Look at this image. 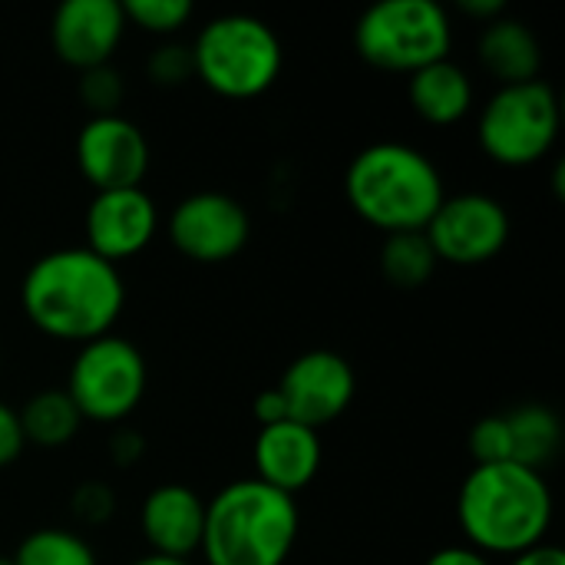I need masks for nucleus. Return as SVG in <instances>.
I'll list each match as a JSON object with an SVG mask.
<instances>
[{
    "label": "nucleus",
    "mask_w": 565,
    "mask_h": 565,
    "mask_svg": "<svg viewBox=\"0 0 565 565\" xmlns=\"http://www.w3.org/2000/svg\"><path fill=\"white\" fill-rule=\"evenodd\" d=\"M563 175H565L563 162H556V172H553V189H556V195H559V199H563Z\"/></svg>",
    "instance_id": "f704fd0d"
},
{
    "label": "nucleus",
    "mask_w": 565,
    "mask_h": 565,
    "mask_svg": "<svg viewBox=\"0 0 565 565\" xmlns=\"http://www.w3.org/2000/svg\"><path fill=\"white\" fill-rule=\"evenodd\" d=\"M76 93H79V103L89 109V116H109V113H119V103L126 96V79L109 63L93 66L79 73Z\"/></svg>",
    "instance_id": "b1692460"
},
{
    "label": "nucleus",
    "mask_w": 565,
    "mask_h": 565,
    "mask_svg": "<svg viewBox=\"0 0 565 565\" xmlns=\"http://www.w3.org/2000/svg\"><path fill=\"white\" fill-rule=\"evenodd\" d=\"M252 460L255 480L295 497L298 490L311 487L321 470V437L295 420L268 424L255 437Z\"/></svg>",
    "instance_id": "dca6fc26"
},
{
    "label": "nucleus",
    "mask_w": 565,
    "mask_h": 565,
    "mask_svg": "<svg viewBox=\"0 0 565 565\" xmlns=\"http://www.w3.org/2000/svg\"><path fill=\"white\" fill-rule=\"evenodd\" d=\"M149 159L146 132L122 113L89 116L76 132V166L96 192L142 185Z\"/></svg>",
    "instance_id": "9b49d317"
},
{
    "label": "nucleus",
    "mask_w": 565,
    "mask_h": 565,
    "mask_svg": "<svg viewBox=\"0 0 565 565\" xmlns=\"http://www.w3.org/2000/svg\"><path fill=\"white\" fill-rule=\"evenodd\" d=\"M26 440H23V427H20V414L0 401V470L17 463L23 454Z\"/></svg>",
    "instance_id": "cd10ccee"
},
{
    "label": "nucleus",
    "mask_w": 565,
    "mask_h": 565,
    "mask_svg": "<svg viewBox=\"0 0 565 565\" xmlns=\"http://www.w3.org/2000/svg\"><path fill=\"white\" fill-rule=\"evenodd\" d=\"M354 391H358L354 367L348 364V358L328 348L298 354L278 381V394L288 407V420L305 424L311 430L334 424L351 407Z\"/></svg>",
    "instance_id": "f8f14e48"
},
{
    "label": "nucleus",
    "mask_w": 565,
    "mask_h": 565,
    "mask_svg": "<svg viewBox=\"0 0 565 565\" xmlns=\"http://www.w3.org/2000/svg\"><path fill=\"white\" fill-rule=\"evenodd\" d=\"M26 321L46 338L86 344L113 334L126 308V281L119 265H109L86 245L40 255L20 285Z\"/></svg>",
    "instance_id": "f257e3e1"
},
{
    "label": "nucleus",
    "mask_w": 565,
    "mask_h": 565,
    "mask_svg": "<svg viewBox=\"0 0 565 565\" xmlns=\"http://www.w3.org/2000/svg\"><path fill=\"white\" fill-rule=\"evenodd\" d=\"M20 414V427H23V440L26 444H36L43 450H56V447H66L79 427H83V417L76 411V404L70 401V394L63 387H46V391H36Z\"/></svg>",
    "instance_id": "aec40b11"
},
{
    "label": "nucleus",
    "mask_w": 565,
    "mask_h": 565,
    "mask_svg": "<svg viewBox=\"0 0 565 565\" xmlns=\"http://www.w3.org/2000/svg\"><path fill=\"white\" fill-rule=\"evenodd\" d=\"M507 417L510 444H513V463H523L530 470H540L559 454L563 447V420L546 404H520Z\"/></svg>",
    "instance_id": "6ab92c4d"
},
{
    "label": "nucleus",
    "mask_w": 565,
    "mask_h": 565,
    "mask_svg": "<svg viewBox=\"0 0 565 565\" xmlns=\"http://www.w3.org/2000/svg\"><path fill=\"white\" fill-rule=\"evenodd\" d=\"M457 520L473 550L513 559L546 543L553 490L540 470L523 463H480L460 483Z\"/></svg>",
    "instance_id": "f03ea898"
},
{
    "label": "nucleus",
    "mask_w": 565,
    "mask_h": 565,
    "mask_svg": "<svg viewBox=\"0 0 565 565\" xmlns=\"http://www.w3.org/2000/svg\"><path fill=\"white\" fill-rule=\"evenodd\" d=\"M344 195L351 209L384 235L424 232L447 199L437 162L407 142H374L361 149L344 172Z\"/></svg>",
    "instance_id": "20e7f679"
},
{
    "label": "nucleus",
    "mask_w": 565,
    "mask_h": 565,
    "mask_svg": "<svg viewBox=\"0 0 565 565\" xmlns=\"http://www.w3.org/2000/svg\"><path fill=\"white\" fill-rule=\"evenodd\" d=\"M285 63L275 26L248 13L212 17L192 43L195 76L225 99H255L275 86Z\"/></svg>",
    "instance_id": "39448f33"
},
{
    "label": "nucleus",
    "mask_w": 565,
    "mask_h": 565,
    "mask_svg": "<svg viewBox=\"0 0 565 565\" xmlns=\"http://www.w3.org/2000/svg\"><path fill=\"white\" fill-rule=\"evenodd\" d=\"M470 454H473V467L513 460L510 427H507L503 414H490V417H480L473 424V430H470Z\"/></svg>",
    "instance_id": "393cba45"
},
{
    "label": "nucleus",
    "mask_w": 565,
    "mask_h": 565,
    "mask_svg": "<svg viewBox=\"0 0 565 565\" xmlns=\"http://www.w3.org/2000/svg\"><path fill=\"white\" fill-rule=\"evenodd\" d=\"M407 99L424 122L454 126L473 109L477 89L470 73L447 56L407 76Z\"/></svg>",
    "instance_id": "a211bd4d"
},
{
    "label": "nucleus",
    "mask_w": 565,
    "mask_h": 565,
    "mask_svg": "<svg viewBox=\"0 0 565 565\" xmlns=\"http://www.w3.org/2000/svg\"><path fill=\"white\" fill-rule=\"evenodd\" d=\"M146 384L149 367L142 351L129 338L103 334L79 344L63 391L76 404L83 420L122 424L142 404Z\"/></svg>",
    "instance_id": "6e6552de"
},
{
    "label": "nucleus",
    "mask_w": 565,
    "mask_h": 565,
    "mask_svg": "<svg viewBox=\"0 0 565 565\" xmlns=\"http://www.w3.org/2000/svg\"><path fill=\"white\" fill-rule=\"evenodd\" d=\"M437 265L440 262L424 232H397V235H387L381 245V271L401 291L424 288L434 278Z\"/></svg>",
    "instance_id": "412c9836"
},
{
    "label": "nucleus",
    "mask_w": 565,
    "mask_h": 565,
    "mask_svg": "<svg viewBox=\"0 0 565 565\" xmlns=\"http://www.w3.org/2000/svg\"><path fill=\"white\" fill-rule=\"evenodd\" d=\"M146 457V437L136 427H116V434L109 437V460L122 470L136 467Z\"/></svg>",
    "instance_id": "c85d7f7f"
},
{
    "label": "nucleus",
    "mask_w": 565,
    "mask_h": 565,
    "mask_svg": "<svg viewBox=\"0 0 565 565\" xmlns=\"http://www.w3.org/2000/svg\"><path fill=\"white\" fill-rule=\"evenodd\" d=\"M248 209L228 192H192L169 215L172 245L199 265H222L235 258L248 245Z\"/></svg>",
    "instance_id": "9d476101"
},
{
    "label": "nucleus",
    "mask_w": 565,
    "mask_h": 565,
    "mask_svg": "<svg viewBox=\"0 0 565 565\" xmlns=\"http://www.w3.org/2000/svg\"><path fill=\"white\" fill-rule=\"evenodd\" d=\"M83 228L86 248L106 258L109 265H119L149 248L159 232V209L142 185L93 192Z\"/></svg>",
    "instance_id": "ddd939ff"
},
{
    "label": "nucleus",
    "mask_w": 565,
    "mask_h": 565,
    "mask_svg": "<svg viewBox=\"0 0 565 565\" xmlns=\"http://www.w3.org/2000/svg\"><path fill=\"white\" fill-rule=\"evenodd\" d=\"M70 510L83 526H106L116 513V493L103 480H86L73 490Z\"/></svg>",
    "instance_id": "bb28decb"
},
{
    "label": "nucleus",
    "mask_w": 565,
    "mask_h": 565,
    "mask_svg": "<svg viewBox=\"0 0 565 565\" xmlns=\"http://www.w3.org/2000/svg\"><path fill=\"white\" fill-rule=\"evenodd\" d=\"M13 565H99L89 540L73 530L43 526L20 540L17 553L10 556Z\"/></svg>",
    "instance_id": "4be33fe9"
},
{
    "label": "nucleus",
    "mask_w": 565,
    "mask_h": 565,
    "mask_svg": "<svg viewBox=\"0 0 565 565\" xmlns=\"http://www.w3.org/2000/svg\"><path fill=\"white\" fill-rule=\"evenodd\" d=\"M559 96L550 83L500 86L480 109L477 139L483 152L507 166L523 169L540 162L559 136Z\"/></svg>",
    "instance_id": "0eeeda50"
},
{
    "label": "nucleus",
    "mask_w": 565,
    "mask_h": 565,
    "mask_svg": "<svg viewBox=\"0 0 565 565\" xmlns=\"http://www.w3.org/2000/svg\"><path fill=\"white\" fill-rule=\"evenodd\" d=\"M129 565H192L189 559H169V556H156V553H149V556H139L136 563Z\"/></svg>",
    "instance_id": "72a5a7b5"
},
{
    "label": "nucleus",
    "mask_w": 565,
    "mask_h": 565,
    "mask_svg": "<svg viewBox=\"0 0 565 565\" xmlns=\"http://www.w3.org/2000/svg\"><path fill=\"white\" fill-rule=\"evenodd\" d=\"M126 26L122 3L116 0H66L53 10L50 43L66 66L83 73L113 60Z\"/></svg>",
    "instance_id": "4468645a"
},
{
    "label": "nucleus",
    "mask_w": 565,
    "mask_h": 565,
    "mask_svg": "<svg viewBox=\"0 0 565 565\" xmlns=\"http://www.w3.org/2000/svg\"><path fill=\"white\" fill-rule=\"evenodd\" d=\"M252 414H255V420H258L262 427L288 420V407H285V401H281V394H278V387L262 391V394L255 397V404H252Z\"/></svg>",
    "instance_id": "c756f323"
},
{
    "label": "nucleus",
    "mask_w": 565,
    "mask_h": 565,
    "mask_svg": "<svg viewBox=\"0 0 565 565\" xmlns=\"http://www.w3.org/2000/svg\"><path fill=\"white\" fill-rule=\"evenodd\" d=\"M301 533L295 497L245 477L205 500L202 559L209 565H285Z\"/></svg>",
    "instance_id": "7ed1b4c3"
},
{
    "label": "nucleus",
    "mask_w": 565,
    "mask_h": 565,
    "mask_svg": "<svg viewBox=\"0 0 565 565\" xmlns=\"http://www.w3.org/2000/svg\"><path fill=\"white\" fill-rule=\"evenodd\" d=\"M361 60L387 73H417L450 56L454 23L437 0H381L354 26Z\"/></svg>",
    "instance_id": "423d86ee"
},
{
    "label": "nucleus",
    "mask_w": 565,
    "mask_h": 565,
    "mask_svg": "<svg viewBox=\"0 0 565 565\" xmlns=\"http://www.w3.org/2000/svg\"><path fill=\"white\" fill-rule=\"evenodd\" d=\"M483 70L500 83V86H516V83H533L540 79L543 70V43L516 17H497L483 26L480 43H477Z\"/></svg>",
    "instance_id": "f3484780"
},
{
    "label": "nucleus",
    "mask_w": 565,
    "mask_h": 565,
    "mask_svg": "<svg viewBox=\"0 0 565 565\" xmlns=\"http://www.w3.org/2000/svg\"><path fill=\"white\" fill-rule=\"evenodd\" d=\"M460 10L467 17H477V20L490 23V20H497V17L507 13V3L503 0H460Z\"/></svg>",
    "instance_id": "473e14b6"
},
{
    "label": "nucleus",
    "mask_w": 565,
    "mask_h": 565,
    "mask_svg": "<svg viewBox=\"0 0 565 565\" xmlns=\"http://www.w3.org/2000/svg\"><path fill=\"white\" fill-rule=\"evenodd\" d=\"M139 530L156 556L189 559L202 546L205 500L185 483H159L142 500Z\"/></svg>",
    "instance_id": "2eb2a0df"
},
{
    "label": "nucleus",
    "mask_w": 565,
    "mask_h": 565,
    "mask_svg": "<svg viewBox=\"0 0 565 565\" xmlns=\"http://www.w3.org/2000/svg\"><path fill=\"white\" fill-rule=\"evenodd\" d=\"M510 565H565V553L553 543H543V546H536V550H530L523 556H513Z\"/></svg>",
    "instance_id": "2f4dec72"
},
{
    "label": "nucleus",
    "mask_w": 565,
    "mask_h": 565,
    "mask_svg": "<svg viewBox=\"0 0 565 565\" xmlns=\"http://www.w3.org/2000/svg\"><path fill=\"white\" fill-rule=\"evenodd\" d=\"M146 73L156 86H182L195 76V66H192V46L189 43H179V40H166L152 50L149 63H146Z\"/></svg>",
    "instance_id": "a878e982"
},
{
    "label": "nucleus",
    "mask_w": 565,
    "mask_h": 565,
    "mask_svg": "<svg viewBox=\"0 0 565 565\" xmlns=\"http://www.w3.org/2000/svg\"><path fill=\"white\" fill-rule=\"evenodd\" d=\"M0 565H13V563H10V559H7V556H0Z\"/></svg>",
    "instance_id": "c9c22d12"
},
{
    "label": "nucleus",
    "mask_w": 565,
    "mask_h": 565,
    "mask_svg": "<svg viewBox=\"0 0 565 565\" xmlns=\"http://www.w3.org/2000/svg\"><path fill=\"white\" fill-rule=\"evenodd\" d=\"M122 13H126V23H136L146 33L172 36L189 23L192 3L189 0H126Z\"/></svg>",
    "instance_id": "5701e85b"
},
{
    "label": "nucleus",
    "mask_w": 565,
    "mask_h": 565,
    "mask_svg": "<svg viewBox=\"0 0 565 565\" xmlns=\"http://www.w3.org/2000/svg\"><path fill=\"white\" fill-rule=\"evenodd\" d=\"M437 262L447 265H487L510 242V212L487 192L447 195L424 228Z\"/></svg>",
    "instance_id": "1a4fd4ad"
},
{
    "label": "nucleus",
    "mask_w": 565,
    "mask_h": 565,
    "mask_svg": "<svg viewBox=\"0 0 565 565\" xmlns=\"http://www.w3.org/2000/svg\"><path fill=\"white\" fill-rule=\"evenodd\" d=\"M424 565H493V559L483 556L473 546H444V550H437Z\"/></svg>",
    "instance_id": "7c9ffc66"
}]
</instances>
